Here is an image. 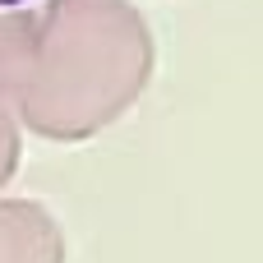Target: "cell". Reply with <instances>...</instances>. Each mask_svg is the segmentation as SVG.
<instances>
[{
  "label": "cell",
  "instance_id": "1",
  "mask_svg": "<svg viewBox=\"0 0 263 263\" xmlns=\"http://www.w3.org/2000/svg\"><path fill=\"white\" fill-rule=\"evenodd\" d=\"M153 74V37L129 0H46L37 14L18 116L46 139L111 125Z\"/></svg>",
  "mask_w": 263,
  "mask_h": 263
},
{
  "label": "cell",
  "instance_id": "2",
  "mask_svg": "<svg viewBox=\"0 0 263 263\" xmlns=\"http://www.w3.org/2000/svg\"><path fill=\"white\" fill-rule=\"evenodd\" d=\"M65 245L37 203H0V263H60Z\"/></svg>",
  "mask_w": 263,
  "mask_h": 263
},
{
  "label": "cell",
  "instance_id": "5",
  "mask_svg": "<svg viewBox=\"0 0 263 263\" xmlns=\"http://www.w3.org/2000/svg\"><path fill=\"white\" fill-rule=\"evenodd\" d=\"M23 5H32V0H0V14H23Z\"/></svg>",
  "mask_w": 263,
  "mask_h": 263
},
{
  "label": "cell",
  "instance_id": "4",
  "mask_svg": "<svg viewBox=\"0 0 263 263\" xmlns=\"http://www.w3.org/2000/svg\"><path fill=\"white\" fill-rule=\"evenodd\" d=\"M14 157H18V134H14V120L5 111V97H0V185L9 180L14 171Z\"/></svg>",
  "mask_w": 263,
  "mask_h": 263
},
{
  "label": "cell",
  "instance_id": "3",
  "mask_svg": "<svg viewBox=\"0 0 263 263\" xmlns=\"http://www.w3.org/2000/svg\"><path fill=\"white\" fill-rule=\"evenodd\" d=\"M37 14H0V97H18L32 60Z\"/></svg>",
  "mask_w": 263,
  "mask_h": 263
}]
</instances>
